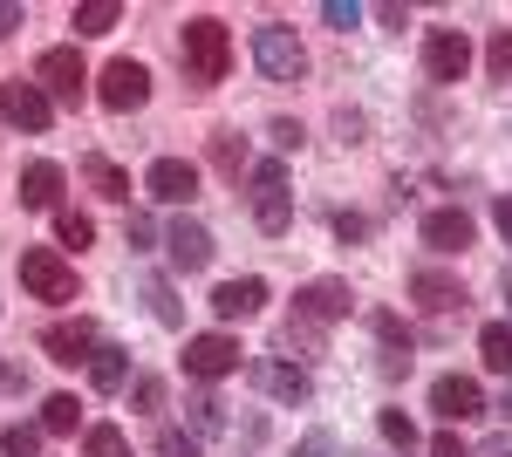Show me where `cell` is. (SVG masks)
Returning <instances> with one entry per match:
<instances>
[{"mask_svg":"<svg viewBox=\"0 0 512 457\" xmlns=\"http://www.w3.org/2000/svg\"><path fill=\"white\" fill-rule=\"evenodd\" d=\"M178 55H185V76H192L198 89L226 82V69H233V35H226V21L192 14V21H185V35H178Z\"/></svg>","mask_w":512,"mask_h":457,"instance_id":"1","label":"cell"},{"mask_svg":"<svg viewBox=\"0 0 512 457\" xmlns=\"http://www.w3.org/2000/svg\"><path fill=\"white\" fill-rule=\"evenodd\" d=\"M253 62H260L267 82H301L308 76V48H301V35H294L287 21H260V28H253Z\"/></svg>","mask_w":512,"mask_h":457,"instance_id":"2","label":"cell"},{"mask_svg":"<svg viewBox=\"0 0 512 457\" xmlns=\"http://www.w3.org/2000/svg\"><path fill=\"white\" fill-rule=\"evenodd\" d=\"M21 287L35 301H76V267L55 253V246H28L21 253Z\"/></svg>","mask_w":512,"mask_h":457,"instance_id":"3","label":"cell"},{"mask_svg":"<svg viewBox=\"0 0 512 457\" xmlns=\"http://www.w3.org/2000/svg\"><path fill=\"white\" fill-rule=\"evenodd\" d=\"M35 82H41V96H48V103H69V110L89 96V69H82L76 48H41Z\"/></svg>","mask_w":512,"mask_h":457,"instance_id":"4","label":"cell"},{"mask_svg":"<svg viewBox=\"0 0 512 457\" xmlns=\"http://www.w3.org/2000/svg\"><path fill=\"white\" fill-rule=\"evenodd\" d=\"M96 103H103V110H117V116L144 110V103H151V69H144V62H130V55H117V62L103 69V82H96Z\"/></svg>","mask_w":512,"mask_h":457,"instance_id":"5","label":"cell"},{"mask_svg":"<svg viewBox=\"0 0 512 457\" xmlns=\"http://www.w3.org/2000/svg\"><path fill=\"white\" fill-rule=\"evenodd\" d=\"M253 226L267 232V239H280V232L294 226V198L280 185V164H253Z\"/></svg>","mask_w":512,"mask_h":457,"instance_id":"6","label":"cell"},{"mask_svg":"<svg viewBox=\"0 0 512 457\" xmlns=\"http://www.w3.org/2000/svg\"><path fill=\"white\" fill-rule=\"evenodd\" d=\"M465 69H472L465 28H431V41H424V76L431 82H465Z\"/></svg>","mask_w":512,"mask_h":457,"instance_id":"7","label":"cell"},{"mask_svg":"<svg viewBox=\"0 0 512 457\" xmlns=\"http://www.w3.org/2000/svg\"><path fill=\"white\" fill-rule=\"evenodd\" d=\"M233 369H239V342L233 335H192V342H185V376L219 382V376H233Z\"/></svg>","mask_w":512,"mask_h":457,"instance_id":"8","label":"cell"},{"mask_svg":"<svg viewBox=\"0 0 512 457\" xmlns=\"http://www.w3.org/2000/svg\"><path fill=\"white\" fill-rule=\"evenodd\" d=\"M164 253H171V267H178V273H205L219 246H212V232L198 226V219H171V232H164Z\"/></svg>","mask_w":512,"mask_h":457,"instance_id":"9","label":"cell"},{"mask_svg":"<svg viewBox=\"0 0 512 457\" xmlns=\"http://www.w3.org/2000/svg\"><path fill=\"white\" fill-rule=\"evenodd\" d=\"M41 348H48V362H62V369H89V362H96V328H89V321H55V328H48V335H41Z\"/></svg>","mask_w":512,"mask_h":457,"instance_id":"10","label":"cell"},{"mask_svg":"<svg viewBox=\"0 0 512 457\" xmlns=\"http://www.w3.org/2000/svg\"><path fill=\"white\" fill-rule=\"evenodd\" d=\"M349 280H308V287H301V294H294V314H301V321H342V314H349Z\"/></svg>","mask_w":512,"mask_h":457,"instance_id":"11","label":"cell"},{"mask_svg":"<svg viewBox=\"0 0 512 457\" xmlns=\"http://www.w3.org/2000/svg\"><path fill=\"white\" fill-rule=\"evenodd\" d=\"M410 301L431 307V314H458L465 307V287H458V273H444V267H417L410 273Z\"/></svg>","mask_w":512,"mask_h":457,"instance_id":"12","label":"cell"},{"mask_svg":"<svg viewBox=\"0 0 512 457\" xmlns=\"http://www.w3.org/2000/svg\"><path fill=\"white\" fill-rule=\"evenodd\" d=\"M431 410H437L444 423H472L478 410H485V396H478L472 376H437V382H431Z\"/></svg>","mask_w":512,"mask_h":457,"instance_id":"13","label":"cell"},{"mask_svg":"<svg viewBox=\"0 0 512 457\" xmlns=\"http://www.w3.org/2000/svg\"><path fill=\"white\" fill-rule=\"evenodd\" d=\"M0 110H7V123H21V130H48L55 123V103L41 96V82H7L0 89Z\"/></svg>","mask_w":512,"mask_h":457,"instance_id":"14","label":"cell"},{"mask_svg":"<svg viewBox=\"0 0 512 457\" xmlns=\"http://www.w3.org/2000/svg\"><path fill=\"white\" fill-rule=\"evenodd\" d=\"M144 185H151V198H164V205H192L198 198V164H185V157H158Z\"/></svg>","mask_w":512,"mask_h":457,"instance_id":"15","label":"cell"},{"mask_svg":"<svg viewBox=\"0 0 512 457\" xmlns=\"http://www.w3.org/2000/svg\"><path fill=\"white\" fill-rule=\"evenodd\" d=\"M260 307H267V280H253V273H246V280H226V287H212V314H219V321H253Z\"/></svg>","mask_w":512,"mask_h":457,"instance_id":"16","label":"cell"},{"mask_svg":"<svg viewBox=\"0 0 512 457\" xmlns=\"http://www.w3.org/2000/svg\"><path fill=\"white\" fill-rule=\"evenodd\" d=\"M253 382H260L274 403H308V369H301V362H274V355H267V362H253Z\"/></svg>","mask_w":512,"mask_h":457,"instance_id":"17","label":"cell"},{"mask_svg":"<svg viewBox=\"0 0 512 457\" xmlns=\"http://www.w3.org/2000/svg\"><path fill=\"white\" fill-rule=\"evenodd\" d=\"M472 212H458V205H444V212H431V219H424V246H431V253H465V246H472Z\"/></svg>","mask_w":512,"mask_h":457,"instance_id":"18","label":"cell"},{"mask_svg":"<svg viewBox=\"0 0 512 457\" xmlns=\"http://www.w3.org/2000/svg\"><path fill=\"white\" fill-rule=\"evenodd\" d=\"M55 198H62V164H48V157L28 164V171H21V205H28V212H48Z\"/></svg>","mask_w":512,"mask_h":457,"instance_id":"19","label":"cell"},{"mask_svg":"<svg viewBox=\"0 0 512 457\" xmlns=\"http://www.w3.org/2000/svg\"><path fill=\"white\" fill-rule=\"evenodd\" d=\"M478 362L512 382V328L506 321H485V328H478Z\"/></svg>","mask_w":512,"mask_h":457,"instance_id":"20","label":"cell"},{"mask_svg":"<svg viewBox=\"0 0 512 457\" xmlns=\"http://www.w3.org/2000/svg\"><path fill=\"white\" fill-rule=\"evenodd\" d=\"M89 382H96V389H103V396H110V389H123V382H130V348H96V362H89Z\"/></svg>","mask_w":512,"mask_h":457,"instance_id":"21","label":"cell"},{"mask_svg":"<svg viewBox=\"0 0 512 457\" xmlns=\"http://www.w3.org/2000/svg\"><path fill=\"white\" fill-rule=\"evenodd\" d=\"M185 423H192V437H212V430H226V403L212 389H198V396H185Z\"/></svg>","mask_w":512,"mask_h":457,"instance_id":"22","label":"cell"},{"mask_svg":"<svg viewBox=\"0 0 512 457\" xmlns=\"http://www.w3.org/2000/svg\"><path fill=\"white\" fill-rule=\"evenodd\" d=\"M82 178L103 191V198H117V205H130V178H123L110 157H82Z\"/></svg>","mask_w":512,"mask_h":457,"instance_id":"23","label":"cell"},{"mask_svg":"<svg viewBox=\"0 0 512 457\" xmlns=\"http://www.w3.org/2000/svg\"><path fill=\"white\" fill-rule=\"evenodd\" d=\"M212 164H219L226 178H239V171H246V137H239V130H212Z\"/></svg>","mask_w":512,"mask_h":457,"instance_id":"24","label":"cell"},{"mask_svg":"<svg viewBox=\"0 0 512 457\" xmlns=\"http://www.w3.org/2000/svg\"><path fill=\"white\" fill-rule=\"evenodd\" d=\"M117 21H123L117 0H89V7H76V35H110Z\"/></svg>","mask_w":512,"mask_h":457,"instance_id":"25","label":"cell"},{"mask_svg":"<svg viewBox=\"0 0 512 457\" xmlns=\"http://www.w3.org/2000/svg\"><path fill=\"white\" fill-rule=\"evenodd\" d=\"M76 417H82V403H76V396H48V403H41V430H48V437L76 430Z\"/></svg>","mask_w":512,"mask_h":457,"instance_id":"26","label":"cell"},{"mask_svg":"<svg viewBox=\"0 0 512 457\" xmlns=\"http://www.w3.org/2000/svg\"><path fill=\"white\" fill-rule=\"evenodd\" d=\"M144 301H151V314H158L164 328H178V321H185V307L171 301V280H158V273L144 280Z\"/></svg>","mask_w":512,"mask_h":457,"instance_id":"27","label":"cell"},{"mask_svg":"<svg viewBox=\"0 0 512 457\" xmlns=\"http://www.w3.org/2000/svg\"><path fill=\"white\" fill-rule=\"evenodd\" d=\"M485 69H492V82H512V28L485 41Z\"/></svg>","mask_w":512,"mask_h":457,"instance_id":"28","label":"cell"},{"mask_svg":"<svg viewBox=\"0 0 512 457\" xmlns=\"http://www.w3.org/2000/svg\"><path fill=\"white\" fill-rule=\"evenodd\" d=\"M41 437H48L41 423H14V430L0 437V451H7V457H35V451H41Z\"/></svg>","mask_w":512,"mask_h":457,"instance_id":"29","label":"cell"},{"mask_svg":"<svg viewBox=\"0 0 512 457\" xmlns=\"http://www.w3.org/2000/svg\"><path fill=\"white\" fill-rule=\"evenodd\" d=\"M280 348H301V355H321V328H315V321H301V314H294V321L280 328Z\"/></svg>","mask_w":512,"mask_h":457,"instance_id":"30","label":"cell"},{"mask_svg":"<svg viewBox=\"0 0 512 457\" xmlns=\"http://www.w3.org/2000/svg\"><path fill=\"white\" fill-rule=\"evenodd\" d=\"M376 430H383V437H390L396 451H417V423L403 417V410H383V417H376Z\"/></svg>","mask_w":512,"mask_h":457,"instance_id":"31","label":"cell"},{"mask_svg":"<svg viewBox=\"0 0 512 457\" xmlns=\"http://www.w3.org/2000/svg\"><path fill=\"white\" fill-rule=\"evenodd\" d=\"M89 457H130V437H123L117 423H96L89 430Z\"/></svg>","mask_w":512,"mask_h":457,"instance_id":"32","label":"cell"},{"mask_svg":"<svg viewBox=\"0 0 512 457\" xmlns=\"http://www.w3.org/2000/svg\"><path fill=\"white\" fill-rule=\"evenodd\" d=\"M55 239H62V246H89V239H96V226H89V219H82V212H55Z\"/></svg>","mask_w":512,"mask_h":457,"instance_id":"33","label":"cell"},{"mask_svg":"<svg viewBox=\"0 0 512 457\" xmlns=\"http://www.w3.org/2000/svg\"><path fill=\"white\" fill-rule=\"evenodd\" d=\"M376 335H383V348H390V355H410V328H403L396 314H376Z\"/></svg>","mask_w":512,"mask_h":457,"instance_id":"34","label":"cell"},{"mask_svg":"<svg viewBox=\"0 0 512 457\" xmlns=\"http://www.w3.org/2000/svg\"><path fill=\"white\" fill-rule=\"evenodd\" d=\"M130 403H137L144 417H151V410H164V382H158V376H137V389H130Z\"/></svg>","mask_w":512,"mask_h":457,"instance_id":"35","label":"cell"},{"mask_svg":"<svg viewBox=\"0 0 512 457\" xmlns=\"http://www.w3.org/2000/svg\"><path fill=\"white\" fill-rule=\"evenodd\" d=\"M321 21H328V28H355V21H362V7H355V0H328V7H321Z\"/></svg>","mask_w":512,"mask_h":457,"instance_id":"36","label":"cell"},{"mask_svg":"<svg viewBox=\"0 0 512 457\" xmlns=\"http://www.w3.org/2000/svg\"><path fill=\"white\" fill-rule=\"evenodd\" d=\"M158 457H198V437H185V430H164V437H158Z\"/></svg>","mask_w":512,"mask_h":457,"instance_id":"37","label":"cell"},{"mask_svg":"<svg viewBox=\"0 0 512 457\" xmlns=\"http://www.w3.org/2000/svg\"><path fill=\"white\" fill-rule=\"evenodd\" d=\"M335 239H369V219L362 212H335Z\"/></svg>","mask_w":512,"mask_h":457,"instance_id":"38","label":"cell"},{"mask_svg":"<svg viewBox=\"0 0 512 457\" xmlns=\"http://www.w3.org/2000/svg\"><path fill=\"white\" fill-rule=\"evenodd\" d=\"M123 239H130V246H151V239H158V226H151L144 212H130V226H123Z\"/></svg>","mask_w":512,"mask_h":457,"instance_id":"39","label":"cell"},{"mask_svg":"<svg viewBox=\"0 0 512 457\" xmlns=\"http://www.w3.org/2000/svg\"><path fill=\"white\" fill-rule=\"evenodd\" d=\"M274 144H280V151H301V123H287V116H280V123H274Z\"/></svg>","mask_w":512,"mask_h":457,"instance_id":"40","label":"cell"},{"mask_svg":"<svg viewBox=\"0 0 512 457\" xmlns=\"http://www.w3.org/2000/svg\"><path fill=\"white\" fill-rule=\"evenodd\" d=\"M14 28H21V0H0V41L14 35Z\"/></svg>","mask_w":512,"mask_h":457,"instance_id":"41","label":"cell"},{"mask_svg":"<svg viewBox=\"0 0 512 457\" xmlns=\"http://www.w3.org/2000/svg\"><path fill=\"white\" fill-rule=\"evenodd\" d=\"M492 226H499V239L512 246V198H499V205H492Z\"/></svg>","mask_w":512,"mask_h":457,"instance_id":"42","label":"cell"},{"mask_svg":"<svg viewBox=\"0 0 512 457\" xmlns=\"http://www.w3.org/2000/svg\"><path fill=\"white\" fill-rule=\"evenodd\" d=\"M431 457H472V451H465L458 437H437V444H431Z\"/></svg>","mask_w":512,"mask_h":457,"instance_id":"43","label":"cell"},{"mask_svg":"<svg viewBox=\"0 0 512 457\" xmlns=\"http://www.w3.org/2000/svg\"><path fill=\"white\" fill-rule=\"evenodd\" d=\"M472 457H512V437H492V444H478Z\"/></svg>","mask_w":512,"mask_h":457,"instance_id":"44","label":"cell"},{"mask_svg":"<svg viewBox=\"0 0 512 457\" xmlns=\"http://www.w3.org/2000/svg\"><path fill=\"white\" fill-rule=\"evenodd\" d=\"M499 417H506V423H512V382H506V396H499Z\"/></svg>","mask_w":512,"mask_h":457,"instance_id":"45","label":"cell"},{"mask_svg":"<svg viewBox=\"0 0 512 457\" xmlns=\"http://www.w3.org/2000/svg\"><path fill=\"white\" fill-rule=\"evenodd\" d=\"M506 301H512V273H506Z\"/></svg>","mask_w":512,"mask_h":457,"instance_id":"46","label":"cell"}]
</instances>
